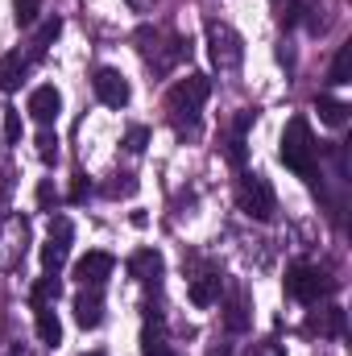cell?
Listing matches in <instances>:
<instances>
[{
  "mask_svg": "<svg viewBox=\"0 0 352 356\" xmlns=\"http://www.w3.org/2000/svg\"><path fill=\"white\" fill-rule=\"evenodd\" d=\"M278 158H282V166H286V170H294L298 178H315L319 145H315V137H311L307 116L286 120V129H282V145H278Z\"/></svg>",
  "mask_w": 352,
  "mask_h": 356,
  "instance_id": "6da1fadb",
  "label": "cell"
},
{
  "mask_svg": "<svg viewBox=\"0 0 352 356\" xmlns=\"http://www.w3.org/2000/svg\"><path fill=\"white\" fill-rule=\"evenodd\" d=\"M207 95H211V79H207V75H186V79H178L175 88H170V95H166V112H170L175 129H182V124L195 129V120H199Z\"/></svg>",
  "mask_w": 352,
  "mask_h": 356,
  "instance_id": "7a4b0ae2",
  "label": "cell"
},
{
  "mask_svg": "<svg viewBox=\"0 0 352 356\" xmlns=\"http://www.w3.org/2000/svg\"><path fill=\"white\" fill-rule=\"evenodd\" d=\"M332 290H336V282H332L319 266L294 261V266L286 269V294H290L294 302H319V298H328Z\"/></svg>",
  "mask_w": 352,
  "mask_h": 356,
  "instance_id": "3957f363",
  "label": "cell"
},
{
  "mask_svg": "<svg viewBox=\"0 0 352 356\" xmlns=\"http://www.w3.org/2000/svg\"><path fill=\"white\" fill-rule=\"evenodd\" d=\"M237 203H241V211H245L249 220H262V224H269L273 211H278L273 186H269L262 175H241L237 178Z\"/></svg>",
  "mask_w": 352,
  "mask_h": 356,
  "instance_id": "277c9868",
  "label": "cell"
},
{
  "mask_svg": "<svg viewBox=\"0 0 352 356\" xmlns=\"http://www.w3.org/2000/svg\"><path fill=\"white\" fill-rule=\"evenodd\" d=\"M207 54H211V63H216L220 71H232V67H241L245 46H241V38H237L232 25H224V21H207Z\"/></svg>",
  "mask_w": 352,
  "mask_h": 356,
  "instance_id": "5b68a950",
  "label": "cell"
},
{
  "mask_svg": "<svg viewBox=\"0 0 352 356\" xmlns=\"http://www.w3.org/2000/svg\"><path fill=\"white\" fill-rule=\"evenodd\" d=\"M71 236H75L71 220H67V216H54V220H50V236H46V245H42V269H46V273H58V269L67 266Z\"/></svg>",
  "mask_w": 352,
  "mask_h": 356,
  "instance_id": "8992f818",
  "label": "cell"
},
{
  "mask_svg": "<svg viewBox=\"0 0 352 356\" xmlns=\"http://www.w3.org/2000/svg\"><path fill=\"white\" fill-rule=\"evenodd\" d=\"M91 88H95V95H99V104H108V108H125L129 95H133L129 79H125L120 71H112V67H99L95 79H91Z\"/></svg>",
  "mask_w": 352,
  "mask_h": 356,
  "instance_id": "52a82bcc",
  "label": "cell"
},
{
  "mask_svg": "<svg viewBox=\"0 0 352 356\" xmlns=\"http://www.w3.org/2000/svg\"><path fill=\"white\" fill-rule=\"evenodd\" d=\"M112 266H116L112 253H99V249H95V253H88V257L75 261V282H79L83 290H99V286L112 277Z\"/></svg>",
  "mask_w": 352,
  "mask_h": 356,
  "instance_id": "ba28073f",
  "label": "cell"
},
{
  "mask_svg": "<svg viewBox=\"0 0 352 356\" xmlns=\"http://www.w3.org/2000/svg\"><path fill=\"white\" fill-rule=\"evenodd\" d=\"M58 112H63V95H58V88H54V83L29 91V116H33L42 129H50V124L58 120Z\"/></svg>",
  "mask_w": 352,
  "mask_h": 356,
  "instance_id": "9c48e42d",
  "label": "cell"
},
{
  "mask_svg": "<svg viewBox=\"0 0 352 356\" xmlns=\"http://www.w3.org/2000/svg\"><path fill=\"white\" fill-rule=\"evenodd\" d=\"M33 327H38V340H42L46 348H58V344H63V323H58V311H54V302H46V307H33Z\"/></svg>",
  "mask_w": 352,
  "mask_h": 356,
  "instance_id": "30bf717a",
  "label": "cell"
},
{
  "mask_svg": "<svg viewBox=\"0 0 352 356\" xmlns=\"http://www.w3.org/2000/svg\"><path fill=\"white\" fill-rule=\"evenodd\" d=\"M162 269H166V261H162V253L158 249H137L133 257H129V273L137 277V282H158L162 277Z\"/></svg>",
  "mask_w": 352,
  "mask_h": 356,
  "instance_id": "8fae6325",
  "label": "cell"
},
{
  "mask_svg": "<svg viewBox=\"0 0 352 356\" xmlns=\"http://www.w3.org/2000/svg\"><path fill=\"white\" fill-rule=\"evenodd\" d=\"M220 290H224V277L207 269V273H199L191 282V302L195 307H211V302H220Z\"/></svg>",
  "mask_w": 352,
  "mask_h": 356,
  "instance_id": "7c38bea8",
  "label": "cell"
},
{
  "mask_svg": "<svg viewBox=\"0 0 352 356\" xmlns=\"http://www.w3.org/2000/svg\"><path fill=\"white\" fill-rule=\"evenodd\" d=\"M75 319H79V327H99L104 323V298H99V290H83L75 298Z\"/></svg>",
  "mask_w": 352,
  "mask_h": 356,
  "instance_id": "4fadbf2b",
  "label": "cell"
},
{
  "mask_svg": "<svg viewBox=\"0 0 352 356\" xmlns=\"http://www.w3.org/2000/svg\"><path fill=\"white\" fill-rule=\"evenodd\" d=\"M25 71H29V58H21L17 50L4 54V58H0V91H17L21 79H25Z\"/></svg>",
  "mask_w": 352,
  "mask_h": 356,
  "instance_id": "5bb4252c",
  "label": "cell"
},
{
  "mask_svg": "<svg viewBox=\"0 0 352 356\" xmlns=\"http://www.w3.org/2000/svg\"><path fill=\"white\" fill-rule=\"evenodd\" d=\"M315 112H319V120H323L328 129H340V124L349 120V104H340V99H332V95H319V99H315Z\"/></svg>",
  "mask_w": 352,
  "mask_h": 356,
  "instance_id": "9a60e30c",
  "label": "cell"
},
{
  "mask_svg": "<svg viewBox=\"0 0 352 356\" xmlns=\"http://www.w3.org/2000/svg\"><path fill=\"white\" fill-rule=\"evenodd\" d=\"M311 332H319V336H344V311H340V307L319 311V315L311 319Z\"/></svg>",
  "mask_w": 352,
  "mask_h": 356,
  "instance_id": "2e32d148",
  "label": "cell"
},
{
  "mask_svg": "<svg viewBox=\"0 0 352 356\" xmlns=\"http://www.w3.org/2000/svg\"><path fill=\"white\" fill-rule=\"evenodd\" d=\"M224 323H228V332H245V327H249V302H245V294H241V290H237V294L228 298Z\"/></svg>",
  "mask_w": 352,
  "mask_h": 356,
  "instance_id": "e0dca14e",
  "label": "cell"
},
{
  "mask_svg": "<svg viewBox=\"0 0 352 356\" xmlns=\"http://www.w3.org/2000/svg\"><path fill=\"white\" fill-rule=\"evenodd\" d=\"M141 356H175V348H170V340L162 336V327H158V323L141 332Z\"/></svg>",
  "mask_w": 352,
  "mask_h": 356,
  "instance_id": "ac0fdd59",
  "label": "cell"
},
{
  "mask_svg": "<svg viewBox=\"0 0 352 356\" xmlns=\"http://www.w3.org/2000/svg\"><path fill=\"white\" fill-rule=\"evenodd\" d=\"M58 29H63V21H58V17H54V21H46V25L38 29V38H33V54H29V58H42V54H46V46L58 38Z\"/></svg>",
  "mask_w": 352,
  "mask_h": 356,
  "instance_id": "d6986e66",
  "label": "cell"
},
{
  "mask_svg": "<svg viewBox=\"0 0 352 356\" xmlns=\"http://www.w3.org/2000/svg\"><path fill=\"white\" fill-rule=\"evenodd\" d=\"M46 302H58V277L46 273L38 286H33V307H46Z\"/></svg>",
  "mask_w": 352,
  "mask_h": 356,
  "instance_id": "ffe728a7",
  "label": "cell"
},
{
  "mask_svg": "<svg viewBox=\"0 0 352 356\" xmlns=\"http://www.w3.org/2000/svg\"><path fill=\"white\" fill-rule=\"evenodd\" d=\"M349 75H352V46H340L336 63H332V83H349Z\"/></svg>",
  "mask_w": 352,
  "mask_h": 356,
  "instance_id": "44dd1931",
  "label": "cell"
},
{
  "mask_svg": "<svg viewBox=\"0 0 352 356\" xmlns=\"http://www.w3.org/2000/svg\"><path fill=\"white\" fill-rule=\"evenodd\" d=\"M0 120H4V141L17 145V141H21V116H17L13 108H0Z\"/></svg>",
  "mask_w": 352,
  "mask_h": 356,
  "instance_id": "7402d4cb",
  "label": "cell"
},
{
  "mask_svg": "<svg viewBox=\"0 0 352 356\" xmlns=\"http://www.w3.org/2000/svg\"><path fill=\"white\" fill-rule=\"evenodd\" d=\"M38 154H42V162H54L58 158V137L50 129H42V137H38Z\"/></svg>",
  "mask_w": 352,
  "mask_h": 356,
  "instance_id": "603a6c76",
  "label": "cell"
},
{
  "mask_svg": "<svg viewBox=\"0 0 352 356\" xmlns=\"http://www.w3.org/2000/svg\"><path fill=\"white\" fill-rule=\"evenodd\" d=\"M145 145H150V129H141V124H137V129H129V137H125V149H129V154H141Z\"/></svg>",
  "mask_w": 352,
  "mask_h": 356,
  "instance_id": "cb8c5ba5",
  "label": "cell"
},
{
  "mask_svg": "<svg viewBox=\"0 0 352 356\" xmlns=\"http://www.w3.org/2000/svg\"><path fill=\"white\" fill-rule=\"evenodd\" d=\"M38 21V0H17V25H33Z\"/></svg>",
  "mask_w": 352,
  "mask_h": 356,
  "instance_id": "d4e9b609",
  "label": "cell"
},
{
  "mask_svg": "<svg viewBox=\"0 0 352 356\" xmlns=\"http://www.w3.org/2000/svg\"><path fill=\"white\" fill-rule=\"evenodd\" d=\"M88 191H91V186H88V178L79 175V178H75V186H71V199H83Z\"/></svg>",
  "mask_w": 352,
  "mask_h": 356,
  "instance_id": "484cf974",
  "label": "cell"
},
{
  "mask_svg": "<svg viewBox=\"0 0 352 356\" xmlns=\"http://www.w3.org/2000/svg\"><path fill=\"white\" fill-rule=\"evenodd\" d=\"M253 356H286V353H282L278 344H262V348H257V353H253Z\"/></svg>",
  "mask_w": 352,
  "mask_h": 356,
  "instance_id": "4316f807",
  "label": "cell"
},
{
  "mask_svg": "<svg viewBox=\"0 0 352 356\" xmlns=\"http://www.w3.org/2000/svg\"><path fill=\"white\" fill-rule=\"evenodd\" d=\"M83 356H104V353H83Z\"/></svg>",
  "mask_w": 352,
  "mask_h": 356,
  "instance_id": "83f0119b",
  "label": "cell"
}]
</instances>
